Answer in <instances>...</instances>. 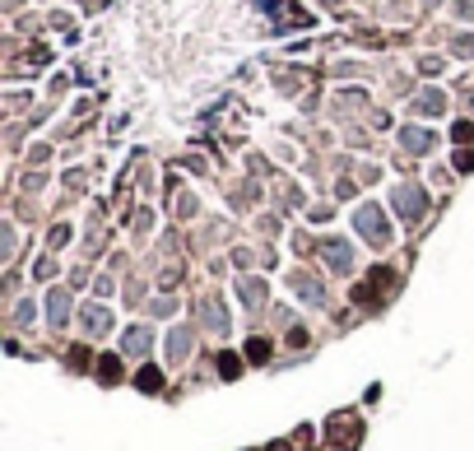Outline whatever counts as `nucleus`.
I'll return each mask as SVG.
<instances>
[{"mask_svg": "<svg viewBox=\"0 0 474 451\" xmlns=\"http://www.w3.org/2000/svg\"><path fill=\"white\" fill-rule=\"evenodd\" d=\"M158 382H163V377H158V373H140V386H144V391H154Z\"/></svg>", "mask_w": 474, "mask_h": 451, "instance_id": "423d86ee", "label": "nucleus"}, {"mask_svg": "<svg viewBox=\"0 0 474 451\" xmlns=\"http://www.w3.org/2000/svg\"><path fill=\"white\" fill-rule=\"evenodd\" d=\"M358 228H363L367 237H377V242H386V228H381V215H377L372 205H367L363 215H358Z\"/></svg>", "mask_w": 474, "mask_h": 451, "instance_id": "f257e3e1", "label": "nucleus"}, {"mask_svg": "<svg viewBox=\"0 0 474 451\" xmlns=\"http://www.w3.org/2000/svg\"><path fill=\"white\" fill-rule=\"evenodd\" d=\"M400 210H405V215H423V196L419 191H400Z\"/></svg>", "mask_w": 474, "mask_h": 451, "instance_id": "f03ea898", "label": "nucleus"}, {"mask_svg": "<svg viewBox=\"0 0 474 451\" xmlns=\"http://www.w3.org/2000/svg\"><path fill=\"white\" fill-rule=\"evenodd\" d=\"M52 316H56V321H66V298H61V294L52 298Z\"/></svg>", "mask_w": 474, "mask_h": 451, "instance_id": "39448f33", "label": "nucleus"}, {"mask_svg": "<svg viewBox=\"0 0 474 451\" xmlns=\"http://www.w3.org/2000/svg\"><path fill=\"white\" fill-rule=\"evenodd\" d=\"M126 349H131V354H144V349H149V335H144V330H131V339H126Z\"/></svg>", "mask_w": 474, "mask_h": 451, "instance_id": "7ed1b4c3", "label": "nucleus"}, {"mask_svg": "<svg viewBox=\"0 0 474 451\" xmlns=\"http://www.w3.org/2000/svg\"><path fill=\"white\" fill-rule=\"evenodd\" d=\"M405 145H409V149H428V136H419V131H405Z\"/></svg>", "mask_w": 474, "mask_h": 451, "instance_id": "20e7f679", "label": "nucleus"}]
</instances>
